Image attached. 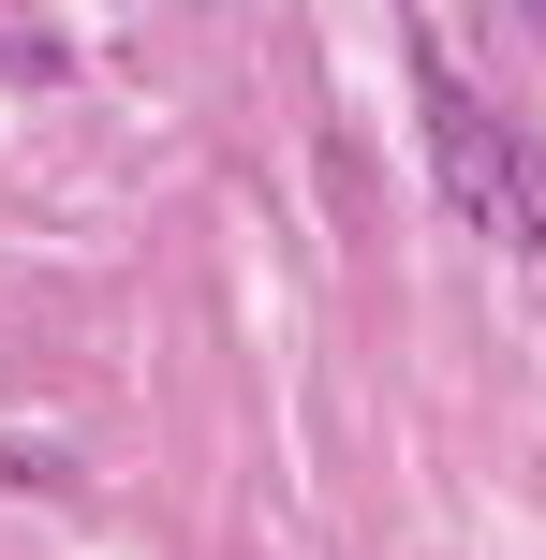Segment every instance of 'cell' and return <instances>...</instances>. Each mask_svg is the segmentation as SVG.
<instances>
[{
  "label": "cell",
  "instance_id": "cell-1",
  "mask_svg": "<svg viewBox=\"0 0 546 560\" xmlns=\"http://www.w3.org/2000/svg\"><path fill=\"white\" fill-rule=\"evenodd\" d=\"M414 118H429V163H443V192L473 207L488 236H518V133H502L488 104H473V74L414 30Z\"/></svg>",
  "mask_w": 546,
  "mask_h": 560
}]
</instances>
